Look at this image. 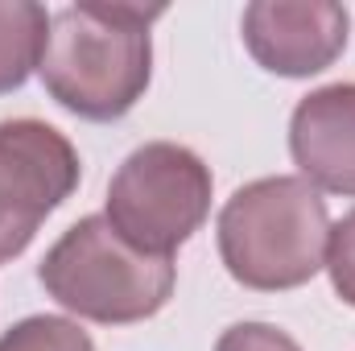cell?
I'll use <instances>...</instances> for the list:
<instances>
[{
	"mask_svg": "<svg viewBox=\"0 0 355 351\" xmlns=\"http://www.w3.org/2000/svg\"><path fill=\"white\" fill-rule=\"evenodd\" d=\"M162 4H67L50 12L46 50L37 62L46 95L79 120H120L128 116L153 79V37L149 25Z\"/></svg>",
	"mask_w": 355,
	"mask_h": 351,
	"instance_id": "cell-1",
	"label": "cell"
},
{
	"mask_svg": "<svg viewBox=\"0 0 355 351\" xmlns=\"http://www.w3.org/2000/svg\"><path fill=\"white\" fill-rule=\"evenodd\" d=\"M331 215L327 198L302 174L244 182L219 211V261L244 289L281 293L327 268Z\"/></svg>",
	"mask_w": 355,
	"mask_h": 351,
	"instance_id": "cell-2",
	"label": "cell"
},
{
	"mask_svg": "<svg viewBox=\"0 0 355 351\" xmlns=\"http://www.w3.org/2000/svg\"><path fill=\"white\" fill-rule=\"evenodd\" d=\"M42 289L71 314L128 327L153 318L178 285L174 257H149L124 244L103 215L71 223L37 264Z\"/></svg>",
	"mask_w": 355,
	"mask_h": 351,
	"instance_id": "cell-3",
	"label": "cell"
},
{
	"mask_svg": "<svg viewBox=\"0 0 355 351\" xmlns=\"http://www.w3.org/2000/svg\"><path fill=\"white\" fill-rule=\"evenodd\" d=\"M211 190V166L194 149L178 141H149L132 149L112 174L103 219L137 252L174 257L207 223Z\"/></svg>",
	"mask_w": 355,
	"mask_h": 351,
	"instance_id": "cell-4",
	"label": "cell"
},
{
	"mask_svg": "<svg viewBox=\"0 0 355 351\" xmlns=\"http://www.w3.org/2000/svg\"><path fill=\"white\" fill-rule=\"evenodd\" d=\"M83 162L46 120H0V264L17 261L37 228L79 190Z\"/></svg>",
	"mask_w": 355,
	"mask_h": 351,
	"instance_id": "cell-5",
	"label": "cell"
},
{
	"mask_svg": "<svg viewBox=\"0 0 355 351\" xmlns=\"http://www.w3.org/2000/svg\"><path fill=\"white\" fill-rule=\"evenodd\" d=\"M244 46L281 79H310L347 50V8L335 0H252L240 21Z\"/></svg>",
	"mask_w": 355,
	"mask_h": 351,
	"instance_id": "cell-6",
	"label": "cell"
},
{
	"mask_svg": "<svg viewBox=\"0 0 355 351\" xmlns=\"http://www.w3.org/2000/svg\"><path fill=\"white\" fill-rule=\"evenodd\" d=\"M289 153L318 194L355 198V83H327L297 99Z\"/></svg>",
	"mask_w": 355,
	"mask_h": 351,
	"instance_id": "cell-7",
	"label": "cell"
},
{
	"mask_svg": "<svg viewBox=\"0 0 355 351\" xmlns=\"http://www.w3.org/2000/svg\"><path fill=\"white\" fill-rule=\"evenodd\" d=\"M50 12L33 0H0V95L21 91L42 62Z\"/></svg>",
	"mask_w": 355,
	"mask_h": 351,
	"instance_id": "cell-8",
	"label": "cell"
},
{
	"mask_svg": "<svg viewBox=\"0 0 355 351\" xmlns=\"http://www.w3.org/2000/svg\"><path fill=\"white\" fill-rule=\"evenodd\" d=\"M0 351H95V343L62 314H29L0 335Z\"/></svg>",
	"mask_w": 355,
	"mask_h": 351,
	"instance_id": "cell-9",
	"label": "cell"
},
{
	"mask_svg": "<svg viewBox=\"0 0 355 351\" xmlns=\"http://www.w3.org/2000/svg\"><path fill=\"white\" fill-rule=\"evenodd\" d=\"M327 273L335 293L355 306V211H347L339 223H331V240H327Z\"/></svg>",
	"mask_w": 355,
	"mask_h": 351,
	"instance_id": "cell-10",
	"label": "cell"
},
{
	"mask_svg": "<svg viewBox=\"0 0 355 351\" xmlns=\"http://www.w3.org/2000/svg\"><path fill=\"white\" fill-rule=\"evenodd\" d=\"M215 351H302L293 335H285L272 323H236L219 335Z\"/></svg>",
	"mask_w": 355,
	"mask_h": 351,
	"instance_id": "cell-11",
	"label": "cell"
}]
</instances>
